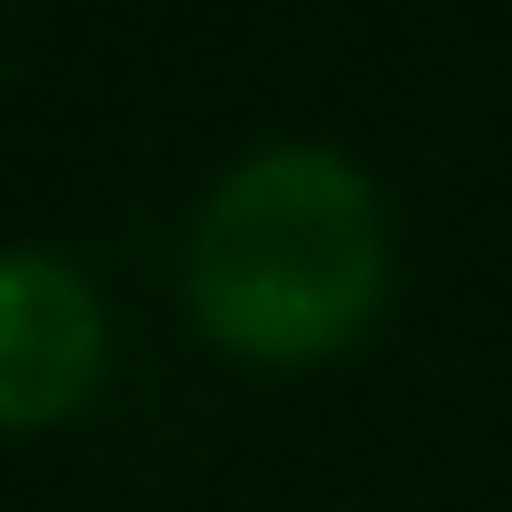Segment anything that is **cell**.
I'll list each match as a JSON object with an SVG mask.
<instances>
[{"instance_id": "obj_1", "label": "cell", "mask_w": 512, "mask_h": 512, "mask_svg": "<svg viewBox=\"0 0 512 512\" xmlns=\"http://www.w3.org/2000/svg\"><path fill=\"white\" fill-rule=\"evenodd\" d=\"M192 320L240 360H328L384 304V208L376 184L320 144H272L240 160L184 248Z\"/></svg>"}, {"instance_id": "obj_2", "label": "cell", "mask_w": 512, "mask_h": 512, "mask_svg": "<svg viewBox=\"0 0 512 512\" xmlns=\"http://www.w3.org/2000/svg\"><path fill=\"white\" fill-rule=\"evenodd\" d=\"M104 376V304L80 264L0 248V432L72 416Z\"/></svg>"}]
</instances>
